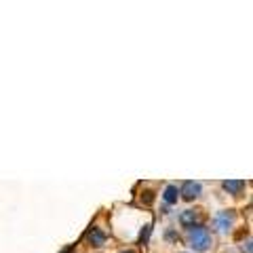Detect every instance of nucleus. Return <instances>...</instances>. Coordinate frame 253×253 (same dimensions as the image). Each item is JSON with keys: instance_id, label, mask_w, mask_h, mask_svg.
<instances>
[{"instance_id": "obj_1", "label": "nucleus", "mask_w": 253, "mask_h": 253, "mask_svg": "<svg viewBox=\"0 0 253 253\" xmlns=\"http://www.w3.org/2000/svg\"><path fill=\"white\" fill-rule=\"evenodd\" d=\"M186 243H188V247L190 249H194L196 253H205V251H209L211 249V245H213V234L207 226H194V228H188L186 230Z\"/></svg>"}, {"instance_id": "obj_2", "label": "nucleus", "mask_w": 253, "mask_h": 253, "mask_svg": "<svg viewBox=\"0 0 253 253\" xmlns=\"http://www.w3.org/2000/svg\"><path fill=\"white\" fill-rule=\"evenodd\" d=\"M234 226H236V211L234 209H221L211 219V228L215 232H219V234L232 232Z\"/></svg>"}, {"instance_id": "obj_3", "label": "nucleus", "mask_w": 253, "mask_h": 253, "mask_svg": "<svg viewBox=\"0 0 253 253\" xmlns=\"http://www.w3.org/2000/svg\"><path fill=\"white\" fill-rule=\"evenodd\" d=\"M201 190H203L201 181H184L181 188H179V194H181V199H184L186 203H192L194 199H199L201 196Z\"/></svg>"}, {"instance_id": "obj_4", "label": "nucleus", "mask_w": 253, "mask_h": 253, "mask_svg": "<svg viewBox=\"0 0 253 253\" xmlns=\"http://www.w3.org/2000/svg\"><path fill=\"white\" fill-rule=\"evenodd\" d=\"M106 232L101 230V228H97V226H93V228H89V232L84 234V241L91 245V247H104L106 245Z\"/></svg>"}, {"instance_id": "obj_5", "label": "nucleus", "mask_w": 253, "mask_h": 253, "mask_svg": "<svg viewBox=\"0 0 253 253\" xmlns=\"http://www.w3.org/2000/svg\"><path fill=\"white\" fill-rule=\"evenodd\" d=\"M179 224L186 228H194V226H199L201 224V211H196V209H186V211H181V215H179Z\"/></svg>"}, {"instance_id": "obj_6", "label": "nucleus", "mask_w": 253, "mask_h": 253, "mask_svg": "<svg viewBox=\"0 0 253 253\" xmlns=\"http://www.w3.org/2000/svg\"><path fill=\"white\" fill-rule=\"evenodd\" d=\"M221 188H224L228 194H232V196H243L247 184H245L243 179H228V181H224V184H221Z\"/></svg>"}, {"instance_id": "obj_7", "label": "nucleus", "mask_w": 253, "mask_h": 253, "mask_svg": "<svg viewBox=\"0 0 253 253\" xmlns=\"http://www.w3.org/2000/svg\"><path fill=\"white\" fill-rule=\"evenodd\" d=\"M179 199V190L177 186H167L165 188V194H163V201L167 203V205H175Z\"/></svg>"}, {"instance_id": "obj_8", "label": "nucleus", "mask_w": 253, "mask_h": 253, "mask_svg": "<svg viewBox=\"0 0 253 253\" xmlns=\"http://www.w3.org/2000/svg\"><path fill=\"white\" fill-rule=\"evenodd\" d=\"M243 251L251 253V241H249V239H247V243H243Z\"/></svg>"}, {"instance_id": "obj_9", "label": "nucleus", "mask_w": 253, "mask_h": 253, "mask_svg": "<svg viewBox=\"0 0 253 253\" xmlns=\"http://www.w3.org/2000/svg\"><path fill=\"white\" fill-rule=\"evenodd\" d=\"M121 253H135V251H131V249H129V251H121Z\"/></svg>"}]
</instances>
